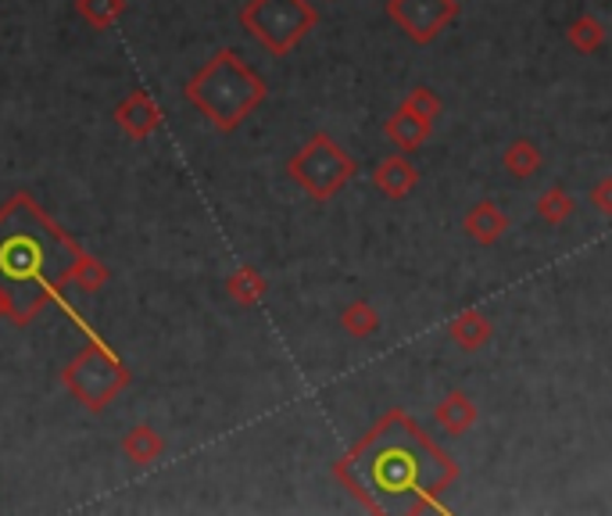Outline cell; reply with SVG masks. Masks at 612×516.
Returning a JSON list of instances; mask_svg holds the SVG:
<instances>
[{"label":"cell","instance_id":"obj_22","mask_svg":"<svg viewBox=\"0 0 612 516\" xmlns=\"http://www.w3.org/2000/svg\"><path fill=\"white\" fill-rule=\"evenodd\" d=\"M588 201L594 205V212H602L605 220H612V176H602V180L588 190Z\"/></svg>","mask_w":612,"mask_h":516},{"label":"cell","instance_id":"obj_8","mask_svg":"<svg viewBox=\"0 0 612 516\" xmlns=\"http://www.w3.org/2000/svg\"><path fill=\"white\" fill-rule=\"evenodd\" d=\"M115 122L118 130L133 141H147L151 133L161 126V108L147 90H133L126 101H118L115 108Z\"/></svg>","mask_w":612,"mask_h":516},{"label":"cell","instance_id":"obj_6","mask_svg":"<svg viewBox=\"0 0 612 516\" xmlns=\"http://www.w3.org/2000/svg\"><path fill=\"white\" fill-rule=\"evenodd\" d=\"M359 172V161L340 147L330 133H316L305 141L287 161V176L305 190L311 201H330L351 183V176Z\"/></svg>","mask_w":612,"mask_h":516},{"label":"cell","instance_id":"obj_11","mask_svg":"<svg viewBox=\"0 0 612 516\" xmlns=\"http://www.w3.org/2000/svg\"><path fill=\"white\" fill-rule=\"evenodd\" d=\"M476 416H480V410H476V402L466 395V391H447V395L433 405V424H438L444 434H452V438H458V434H466Z\"/></svg>","mask_w":612,"mask_h":516},{"label":"cell","instance_id":"obj_7","mask_svg":"<svg viewBox=\"0 0 612 516\" xmlns=\"http://www.w3.org/2000/svg\"><path fill=\"white\" fill-rule=\"evenodd\" d=\"M387 19L408 44L427 47L458 19V0H387Z\"/></svg>","mask_w":612,"mask_h":516},{"label":"cell","instance_id":"obj_3","mask_svg":"<svg viewBox=\"0 0 612 516\" xmlns=\"http://www.w3.org/2000/svg\"><path fill=\"white\" fill-rule=\"evenodd\" d=\"M186 101L219 133H234L258 104L269 98L265 79L237 51H219L197 76H190Z\"/></svg>","mask_w":612,"mask_h":516},{"label":"cell","instance_id":"obj_14","mask_svg":"<svg viewBox=\"0 0 612 516\" xmlns=\"http://www.w3.org/2000/svg\"><path fill=\"white\" fill-rule=\"evenodd\" d=\"M161 452H166V441H161V434L155 427H147V424L133 427L126 438H122V456L136 467H155L161 459Z\"/></svg>","mask_w":612,"mask_h":516},{"label":"cell","instance_id":"obj_12","mask_svg":"<svg viewBox=\"0 0 612 516\" xmlns=\"http://www.w3.org/2000/svg\"><path fill=\"white\" fill-rule=\"evenodd\" d=\"M447 337L462 348V351H480L491 345L495 337V323L484 316L480 309H462L458 316L447 323Z\"/></svg>","mask_w":612,"mask_h":516},{"label":"cell","instance_id":"obj_19","mask_svg":"<svg viewBox=\"0 0 612 516\" xmlns=\"http://www.w3.org/2000/svg\"><path fill=\"white\" fill-rule=\"evenodd\" d=\"M340 327L355 337V341H365V337H373L379 330V312L365 298H355V302L340 312Z\"/></svg>","mask_w":612,"mask_h":516},{"label":"cell","instance_id":"obj_16","mask_svg":"<svg viewBox=\"0 0 612 516\" xmlns=\"http://www.w3.org/2000/svg\"><path fill=\"white\" fill-rule=\"evenodd\" d=\"M501 169H506L512 180H530L544 169V155L534 141H512L501 155Z\"/></svg>","mask_w":612,"mask_h":516},{"label":"cell","instance_id":"obj_10","mask_svg":"<svg viewBox=\"0 0 612 516\" xmlns=\"http://www.w3.org/2000/svg\"><path fill=\"white\" fill-rule=\"evenodd\" d=\"M509 215L501 212L495 201H476V205L466 212V220H462V229L469 234L473 244H480V248H491L501 237L509 234Z\"/></svg>","mask_w":612,"mask_h":516},{"label":"cell","instance_id":"obj_15","mask_svg":"<svg viewBox=\"0 0 612 516\" xmlns=\"http://www.w3.org/2000/svg\"><path fill=\"white\" fill-rule=\"evenodd\" d=\"M265 291H269V280L254 266H240L226 277V294L243 309H254L265 298Z\"/></svg>","mask_w":612,"mask_h":516},{"label":"cell","instance_id":"obj_17","mask_svg":"<svg viewBox=\"0 0 612 516\" xmlns=\"http://www.w3.org/2000/svg\"><path fill=\"white\" fill-rule=\"evenodd\" d=\"M566 40H569V47H574L577 54H583V58H588V54H598V51L605 47L609 33H605L602 19H594V15H580V19L569 22Z\"/></svg>","mask_w":612,"mask_h":516},{"label":"cell","instance_id":"obj_9","mask_svg":"<svg viewBox=\"0 0 612 516\" xmlns=\"http://www.w3.org/2000/svg\"><path fill=\"white\" fill-rule=\"evenodd\" d=\"M373 183H376V190H379V194H384L387 201H405V198L419 187V169L412 166V161H408L405 152L387 155V158L373 169Z\"/></svg>","mask_w":612,"mask_h":516},{"label":"cell","instance_id":"obj_18","mask_svg":"<svg viewBox=\"0 0 612 516\" xmlns=\"http://www.w3.org/2000/svg\"><path fill=\"white\" fill-rule=\"evenodd\" d=\"M534 209H537V215H541V223H548V226H563V223H569V215L577 212V201H574V194H569L566 187H548L544 190V194L534 201Z\"/></svg>","mask_w":612,"mask_h":516},{"label":"cell","instance_id":"obj_20","mask_svg":"<svg viewBox=\"0 0 612 516\" xmlns=\"http://www.w3.org/2000/svg\"><path fill=\"white\" fill-rule=\"evenodd\" d=\"M76 11H79V19L93 25V30H107V25L122 19L126 0H76Z\"/></svg>","mask_w":612,"mask_h":516},{"label":"cell","instance_id":"obj_2","mask_svg":"<svg viewBox=\"0 0 612 516\" xmlns=\"http://www.w3.org/2000/svg\"><path fill=\"white\" fill-rule=\"evenodd\" d=\"M107 283L101 258L87 255L30 194H15L0 209V319L15 327L36 319L44 305H61L83 334V316L61 298L65 288L98 294Z\"/></svg>","mask_w":612,"mask_h":516},{"label":"cell","instance_id":"obj_4","mask_svg":"<svg viewBox=\"0 0 612 516\" xmlns=\"http://www.w3.org/2000/svg\"><path fill=\"white\" fill-rule=\"evenodd\" d=\"M61 384L68 395L76 402H83L90 413H101L104 405L129 384V370H126V362L101 341V334H87V348L61 370Z\"/></svg>","mask_w":612,"mask_h":516},{"label":"cell","instance_id":"obj_21","mask_svg":"<svg viewBox=\"0 0 612 516\" xmlns=\"http://www.w3.org/2000/svg\"><path fill=\"white\" fill-rule=\"evenodd\" d=\"M401 108H405V112L419 115V119H427V122H438L444 104H441V98H438V93H433L430 87H412V90L405 93Z\"/></svg>","mask_w":612,"mask_h":516},{"label":"cell","instance_id":"obj_5","mask_svg":"<svg viewBox=\"0 0 612 516\" xmlns=\"http://www.w3.org/2000/svg\"><path fill=\"white\" fill-rule=\"evenodd\" d=\"M240 25L276 58L302 44L319 25V11L308 0H248L240 8Z\"/></svg>","mask_w":612,"mask_h":516},{"label":"cell","instance_id":"obj_13","mask_svg":"<svg viewBox=\"0 0 612 516\" xmlns=\"http://www.w3.org/2000/svg\"><path fill=\"white\" fill-rule=\"evenodd\" d=\"M384 133H387V141H390L394 147H398V152L412 155V152H419V147H423V144L430 141L433 122H427V119H419V115H412V112H405V108H398V112H394V115L384 122Z\"/></svg>","mask_w":612,"mask_h":516},{"label":"cell","instance_id":"obj_1","mask_svg":"<svg viewBox=\"0 0 612 516\" xmlns=\"http://www.w3.org/2000/svg\"><path fill=\"white\" fill-rule=\"evenodd\" d=\"M333 478L376 516L447 513L444 492L458 481L455 456L405 410H390L333 463Z\"/></svg>","mask_w":612,"mask_h":516}]
</instances>
